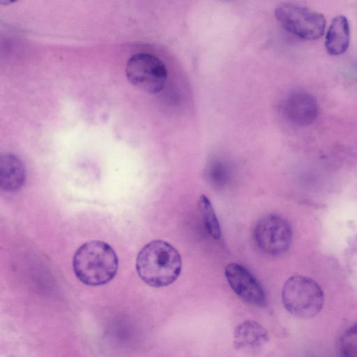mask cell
<instances>
[{"label": "cell", "instance_id": "1", "mask_svg": "<svg viewBox=\"0 0 357 357\" xmlns=\"http://www.w3.org/2000/svg\"><path fill=\"white\" fill-rule=\"evenodd\" d=\"M181 257L169 243L155 240L139 252L136 269L139 278L153 287L168 286L175 282L181 272Z\"/></svg>", "mask_w": 357, "mask_h": 357}, {"label": "cell", "instance_id": "2", "mask_svg": "<svg viewBox=\"0 0 357 357\" xmlns=\"http://www.w3.org/2000/svg\"><path fill=\"white\" fill-rule=\"evenodd\" d=\"M73 270L84 284L102 285L109 282L118 269V257L107 243L92 241L82 245L75 253Z\"/></svg>", "mask_w": 357, "mask_h": 357}, {"label": "cell", "instance_id": "3", "mask_svg": "<svg viewBox=\"0 0 357 357\" xmlns=\"http://www.w3.org/2000/svg\"><path fill=\"white\" fill-rule=\"evenodd\" d=\"M282 301L284 308L298 319H310L321 310L324 292L313 279L301 275L290 277L282 289Z\"/></svg>", "mask_w": 357, "mask_h": 357}, {"label": "cell", "instance_id": "4", "mask_svg": "<svg viewBox=\"0 0 357 357\" xmlns=\"http://www.w3.org/2000/svg\"><path fill=\"white\" fill-rule=\"evenodd\" d=\"M274 13L284 29L301 39L316 40L324 33V16L307 7L286 2L278 5Z\"/></svg>", "mask_w": 357, "mask_h": 357}, {"label": "cell", "instance_id": "5", "mask_svg": "<svg viewBox=\"0 0 357 357\" xmlns=\"http://www.w3.org/2000/svg\"><path fill=\"white\" fill-rule=\"evenodd\" d=\"M126 75L132 85L149 93L160 92L167 79L165 64L158 57L146 53L134 54L128 60Z\"/></svg>", "mask_w": 357, "mask_h": 357}, {"label": "cell", "instance_id": "6", "mask_svg": "<svg viewBox=\"0 0 357 357\" xmlns=\"http://www.w3.org/2000/svg\"><path fill=\"white\" fill-rule=\"evenodd\" d=\"M253 238L257 248L266 255L278 256L284 253L292 241V229L280 215L268 214L256 224Z\"/></svg>", "mask_w": 357, "mask_h": 357}, {"label": "cell", "instance_id": "7", "mask_svg": "<svg viewBox=\"0 0 357 357\" xmlns=\"http://www.w3.org/2000/svg\"><path fill=\"white\" fill-rule=\"evenodd\" d=\"M225 274L231 288L243 301L258 307L266 306L267 299L263 287L245 267L230 263L225 267Z\"/></svg>", "mask_w": 357, "mask_h": 357}, {"label": "cell", "instance_id": "8", "mask_svg": "<svg viewBox=\"0 0 357 357\" xmlns=\"http://www.w3.org/2000/svg\"><path fill=\"white\" fill-rule=\"evenodd\" d=\"M282 111L291 123L306 126L312 123L318 115L319 107L314 97L305 91H294L287 96Z\"/></svg>", "mask_w": 357, "mask_h": 357}, {"label": "cell", "instance_id": "9", "mask_svg": "<svg viewBox=\"0 0 357 357\" xmlns=\"http://www.w3.org/2000/svg\"><path fill=\"white\" fill-rule=\"evenodd\" d=\"M233 340L236 350L253 354L266 345L269 335L262 325L255 321L248 320L236 327Z\"/></svg>", "mask_w": 357, "mask_h": 357}, {"label": "cell", "instance_id": "10", "mask_svg": "<svg viewBox=\"0 0 357 357\" xmlns=\"http://www.w3.org/2000/svg\"><path fill=\"white\" fill-rule=\"evenodd\" d=\"M25 180L22 161L13 153L1 155L0 158V187L6 192L19 190Z\"/></svg>", "mask_w": 357, "mask_h": 357}, {"label": "cell", "instance_id": "11", "mask_svg": "<svg viewBox=\"0 0 357 357\" xmlns=\"http://www.w3.org/2000/svg\"><path fill=\"white\" fill-rule=\"evenodd\" d=\"M350 28L347 18L337 15L333 18L326 36L325 46L331 55H340L349 45Z\"/></svg>", "mask_w": 357, "mask_h": 357}, {"label": "cell", "instance_id": "12", "mask_svg": "<svg viewBox=\"0 0 357 357\" xmlns=\"http://www.w3.org/2000/svg\"><path fill=\"white\" fill-rule=\"evenodd\" d=\"M205 176L208 183L215 189H222L231 178V169L228 162L220 158L211 160L205 169Z\"/></svg>", "mask_w": 357, "mask_h": 357}, {"label": "cell", "instance_id": "13", "mask_svg": "<svg viewBox=\"0 0 357 357\" xmlns=\"http://www.w3.org/2000/svg\"><path fill=\"white\" fill-rule=\"evenodd\" d=\"M197 205L206 231L213 238L219 239L221 229L210 200L206 195H202Z\"/></svg>", "mask_w": 357, "mask_h": 357}, {"label": "cell", "instance_id": "14", "mask_svg": "<svg viewBox=\"0 0 357 357\" xmlns=\"http://www.w3.org/2000/svg\"><path fill=\"white\" fill-rule=\"evenodd\" d=\"M339 357H357V324L347 327L337 341Z\"/></svg>", "mask_w": 357, "mask_h": 357}]
</instances>
